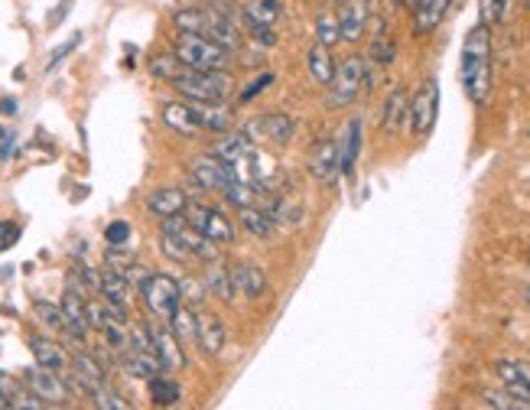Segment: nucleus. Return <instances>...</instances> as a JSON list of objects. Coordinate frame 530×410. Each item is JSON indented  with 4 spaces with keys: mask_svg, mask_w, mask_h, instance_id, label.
Returning a JSON list of instances; mask_svg holds the SVG:
<instances>
[{
    "mask_svg": "<svg viewBox=\"0 0 530 410\" xmlns=\"http://www.w3.org/2000/svg\"><path fill=\"white\" fill-rule=\"evenodd\" d=\"M462 92L472 104H485L491 94V33L488 23L472 26L462 43V62H459Z\"/></svg>",
    "mask_w": 530,
    "mask_h": 410,
    "instance_id": "obj_1",
    "label": "nucleus"
},
{
    "mask_svg": "<svg viewBox=\"0 0 530 410\" xmlns=\"http://www.w3.org/2000/svg\"><path fill=\"white\" fill-rule=\"evenodd\" d=\"M172 52L182 66L199 68V72H218L231 62V49L199 33H180V40L172 43Z\"/></svg>",
    "mask_w": 530,
    "mask_h": 410,
    "instance_id": "obj_2",
    "label": "nucleus"
},
{
    "mask_svg": "<svg viewBox=\"0 0 530 410\" xmlns=\"http://www.w3.org/2000/svg\"><path fill=\"white\" fill-rule=\"evenodd\" d=\"M170 85L176 88L182 98H189V102H225V98L231 94V88H234V82H231V76L225 72V68H218V72L182 68Z\"/></svg>",
    "mask_w": 530,
    "mask_h": 410,
    "instance_id": "obj_3",
    "label": "nucleus"
},
{
    "mask_svg": "<svg viewBox=\"0 0 530 410\" xmlns=\"http://www.w3.org/2000/svg\"><path fill=\"white\" fill-rule=\"evenodd\" d=\"M140 297H144V307L154 313L160 323H170L172 313L182 307V290H180V281L170 277V273H156L150 271L146 283L140 287Z\"/></svg>",
    "mask_w": 530,
    "mask_h": 410,
    "instance_id": "obj_4",
    "label": "nucleus"
},
{
    "mask_svg": "<svg viewBox=\"0 0 530 410\" xmlns=\"http://www.w3.org/2000/svg\"><path fill=\"white\" fill-rule=\"evenodd\" d=\"M365 88V59L361 56H349L335 66V76L329 82V94H325V104L329 108H345L361 94Z\"/></svg>",
    "mask_w": 530,
    "mask_h": 410,
    "instance_id": "obj_5",
    "label": "nucleus"
},
{
    "mask_svg": "<svg viewBox=\"0 0 530 410\" xmlns=\"http://www.w3.org/2000/svg\"><path fill=\"white\" fill-rule=\"evenodd\" d=\"M437 114H439V85L437 78H427L417 88V94H413L411 111H407V124H411L417 137H427L433 130V124H437Z\"/></svg>",
    "mask_w": 530,
    "mask_h": 410,
    "instance_id": "obj_6",
    "label": "nucleus"
},
{
    "mask_svg": "<svg viewBox=\"0 0 530 410\" xmlns=\"http://www.w3.org/2000/svg\"><path fill=\"white\" fill-rule=\"evenodd\" d=\"M186 218L192 228H199L202 235L218 241V245H234V222H231L222 209H215V205H199V202L186 205Z\"/></svg>",
    "mask_w": 530,
    "mask_h": 410,
    "instance_id": "obj_7",
    "label": "nucleus"
},
{
    "mask_svg": "<svg viewBox=\"0 0 530 410\" xmlns=\"http://www.w3.org/2000/svg\"><path fill=\"white\" fill-rule=\"evenodd\" d=\"M23 381H26V388L46 404V407H62V404L69 401V388H66V381H62V371L36 365V368H30V371H23Z\"/></svg>",
    "mask_w": 530,
    "mask_h": 410,
    "instance_id": "obj_8",
    "label": "nucleus"
},
{
    "mask_svg": "<svg viewBox=\"0 0 530 410\" xmlns=\"http://www.w3.org/2000/svg\"><path fill=\"white\" fill-rule=\"evenodd\" d=\"M309 176L319 183V186H332L339 176H342V166H339V140H316V147L309 150Z\"/></svg>",
    "mask_w": 530,
    "mask_h": 410,
    "instance_id": "obj_9",
    "label": "nucleus"
},
{
    "mask_svg": "<svg viewBox=\"0 0 530 410\" xmlns=\"http://www.w3.org/2000/svg\"><path fill=\"white\" fill-rule=\"evenodd\" d=\"M189 176H192V186H199L202 192H222V186L231 180L228 163L218 160L215 154L196 156V160H192V170H189Z\"/></svg>",
    "mask_w": 530,
    "mask_h": 410,
    "instance_id": "obj_10",
    "label": "nucleus"
},
{
    "mask_svg": "<svg viewBox=\"0 0 530 410\" xmlns=\"http://www.w3.org/2000/svg\"><path fill=\"white\" fill-rule=\"evenodd\" d=\"M293 130H296V124H293L290 114L267 111V114H261L254 124H248V130H244V134H248V137H264V140H270V144H290Z\"/></svg>",
    "mask_w": 530,
    "mask_h": 410,
    "instance_id": "obj_11",
    "label": "nucleus"
},
{
    "mask_svg": "<svg viewBox=\"0 0 530 410\" xmlns=\"http://www.w3.org/2000/svg\"><path fill=\"white\" fill-rule=\"evenodd\" d=\"M150 335H154V349L163 361V371H182L186 368V352H182V342L176 339L170 325H150Z\"/></svg>",
    "mask_w": 530,
    "mask_h": 410,
    "instance_id": "obj_12",
    "label": "nucleus"
},
{
    "mask_svg": "<svg viewBox=\"0 0 530 410\" xmlns=\"http://www.w3.org/2000/svg\"><path fill=\"white\" fill-rule=\"evenodd\" d=\"M196 342L206 355H218L225 349V342H228V329L215 313L196 309Z\"/></svg>",
    "mask_w": 530,
    "mask_h": 410,
    "instance_id": "obj_13",
    "label": "nucleus"
},
{
    "mask_svg": "<svg viewBox=\"0 0 530 410\" xmlns=\"http://www.w3.org/2000/svg\"><path fill=\"white\" fill-rule=\"evenodd\" d=\"M495 375L501 378V385H505V391L517 394L521 401L530 404V361H521V359H501L495 365Z\"/></svg>",
    "mask_w": 530,
    "mask_h": 410,
    "instance_id": "obj_14",
    "label": "nucleus"
},
{
    "mask_svg": "<svg viewBox=\"0 0 530 410\" xmlns=\"http://www.w3.org/2000/svg\"><path fill=\"white\" fill-rule=\"evenodd\" d=\"M368 26V0H342L339 10V33L345 43H358Z\"/></svg>",
    "mask_w": 530,
    "mask_h": 410,
    "instance_id": "obj_15",
    "label": "nucleus"
},
{
    "mask_svg": "<svg viewBox=\"0 0 530 410\" xmlns=\"http://www.w3.org/2000/svg\"><path fill=\"white\" fill-rule=\"evenodd\" d=\"M69 365H72V378H75V381L85 388V391H94V388L108 385V375H104V368L94 361L92 352L75 349V352H72Z\"/></svg>",
    "mask_w": 530,
    "mask_h": 410,
    "instance_id": "obj_16",
    "label": "nucleus"
},
{
    "mask_svg": "<svg viewBox=\"0 0 530 410\" xmlns=\"http://www.w3.org/2000/svg\"><path fill=\"white\" fill-rule=\"evenodd\" d=\"M189 205V196L176 186H160L150 192L146 199V209L156 215V218H170V215H182Z\"/></svg>",
    "mask_w": 530,
    "mask_h": 410,
    "instance_id": "obj_17",
    "label": "nucleus"
},
{
    "mask_svg": "<svg viewBox=\"0 0 530 410\" xmlns=\"http://www.w3.org/2000/svg\"><path fill=\"white\" fill-rule=\"evenodd\" d=\"M231 283H234V293L248 299H261L267 293V273L257 264H238L231 271Z\"/></svg>",
    "mask_w": 530,
    "mask_h": 410,
    "instance_id": "obj_18",
    "label": "nucleus"
},
{
    "mask_svg": "<svg viewBox=\"0 0 530 410\" xmlns=\"http://www.w3.org/2000/svg\"><path fill=\"white\" fill-rule=\"evenodd\" d=\"M358 154H361V120L351 118L349 124H345V134L339 137V166H342V176H351V173H355Z\"/></svg>",
    "mask_w": 530,
    "mask_h": 410,
    "instance_id": "obj_19",
    "label": "nucleus"
},
{
    "mask_svg": "<svg viewBox=\"0 0 530 410\" xmlns=\"http://www.w3.org/2000/svg\"><path fill=\"white\" fill-rule=\"evenodd\" d=\"M192 114H196L199 128L212 130V134H225L231 128V114L228 108H222V102H189Z\"/></svg>",
    "mask_w": 530,
    "mask_h": 410,
    "instance_id": "obj_20",
    "label": "nucleus"
},
{
    "mask_svg": "<svg viewBox=\"0 0 530 410\" xmlns=\"http://www.w3.org/2000/svg\"><path fill=\"white\" fill-rule=\"evenodd\" d=\"M163 124L170 130H176L180 137H196L199 130V120L196 114H192V108H189L186 102H170V104H163Z\"/></svg>",
    "mask_w": 530,
    "mask_h": 410,
    "instance_id": "obj_21",
    "label": "nucleus"
},
{
    "mask_svg": "<svg viewBox=\"0 0 530 410\" xmlns=\"http://www.w3.org/2000/svg\"><path fill=\"white\" fill-rule=\"evenodd\" d=\"M102 283H98V293H102L108 303H118V307H130V283L128 277L120 271H114V267L104 264L102 271Z\"/></svg>",
    "mask_w": 530,
    "mask_h": 410,
    "instance_id": "obj_22",
    "label": "nucleus"
},
{
    "mask_svg": "<svg viewBox=\"0 0 530 410\" xmlns=\"http://www.w3.org/2000/svg\"><path fill=\"white\" fill-rule=\"evenodd\" d=\"M218 160H225V163H238V160H248V156H254L257 150H254V140H251L248 134H228L225 130V137L215 144V150H212Z\"/></svg>",
    "mask_w": 530,
    "mask_h": 410,
    "instance_id": "obj_23",
    "label": "nucleus"
},
{
    "mask_svg": "<svg viewBox=\"0 0 530 410\" xmlns=\"http://www.w3.org/2000/svg\"><path fill=\"white\" fill-rule=\"evenodd\" d=\"M407 111H411V102H407V92L403 88H393L384 102V114H381V130L387 134H397L401 124H407Z\"/></svg>",
    "mask_w": 530,
    "mask_h": 410,
    "instance_id": "obj_24",
    "label": "nucleus"
},
{
    "mask_svg": "<svg viewBox=\"0 0 530 410\" xmlns=\"http://www.w3.org/2000/svg\"><path fill=\"white\" fill-rule=\"evenodd\" d=\"M241 225H244L248 235H254V238H261V241L274 238V231H277L274 215L267 212V209H257V205H244V209H241Z\"/></svg>",
    "mask_w": 530,
    "mask_h": 410,
    "instance_id": "obj_25",
    "label": "nucleus"
},
{
    "mask_svg": "<svg viewBox=\"0 0 530 410\" xmlns=\"http://www.w3.org/2000/svg\"><path fill=\"white\" fill-rule=\"evenodd\" d=\"M306 66H309V76L316 78L319 85H329V82H332V76H335V66H339V62L332 59V49H329V46L316 43L313 49L306 52Z\"/></svg>",
    "mask_w": 530,
    "mask_h": 410,
    "instance_id": "obj_26",
    "label": "nucleus"
},
{
    "mask_svg": "<svg viewBox=\"0 0 530 410\" xmlns=\"http://www.w3.org/2000/svg\"><path fill=\"white\" fill-rule=\"evenodd\" d=\"M449 4L453 0H420L417 7H413V13H417V33H433L443 23Z\"/></svg>",
    "mask_w": 530,
    "mask_h": 410,
    "instance_id": "obj_27",
    "label": "nucleus"
},
{
    "mask_svg": "<svg viewBox=\"0 0 530 410\" xmlns=\"http://www.w3.org/2000/svg\"><path fill=\"white\" fill-rule=\"evenodd\" d=\"M30 349H33L36 365L52 368V371H62V368L69 365L66 352H62L59 345H56V342H49V339H40V335H33V339H30Z\"/></svg>",
    "mask_w": 530,
    "mask_h": 410,
    "instance_id": "obj_28",
    "label": "nucleus"
},
{
    "mask_svg": "<svg viewBox=\"0 0 530 410\" xmlns=\"http://www.w3.org/2000/svg\"><path fill=\"white\" fill-rule=\"evenodd\" d=\"M280 17H283L280 0H248V4H244V20H248V23L277 26Z\"/></svg>",
    "mask_w": 530,
    "mask_h": 410,
    "instance_id": "obj_29",
    "label": "nucleus"
},
{
    "mask_svg": "<svg viewBox=\"0 0 530 410\" xmlns=\"http://www.w3.org/2000/svg\"><path fill=\"white\" fill-rule=\"evenodd\" d=\"M146 391H150V401H154L156 407H172V404H180V388H176L172 378L163 375V371L146 381Z\"/></svg>",
    "mask_w": 530,
    "mask_h": 410,
    "instance_id": "obj_30",
    "label": "nucleus"
},
{
    "mask_svg": "<svg viewBox=\"0 0 530 410\" xmlns=\"http://www.w3.org/2000/svg\"><path fill=\"white\" fill-rule=\"evenodd\" d=\"M202 283H206V293L215 299H225L228 303L231 293H234V283H231V273H225V267L218 264V261H212V267L206 271V277H202Z\"/></svg>",
    "mask_w": 530,
    "mask_h": 410,
    "instance_id": "obj_31",
    "label": "nucleus"
},
{
    "mask_svg": "<svg viewBox=\"0 0 530 410\" xmlns=\"http://www.w3.org/2000/svg\"><path fill=\"white\" fill-rule=\"evenodd\" d=\"M172 26L180 30V33H199L206 36L208 33V10L206 7H186L180 13H172Z\"/></svg>",
    "mask_w": 530,
    "mask_h": 410,
    "instance_id": "obj_32",
    "label": "nucleus"
},
{
    "mask_svg": "<svg viewBox=\"0 0 530 410\" xmlns=\"http://www.w3.org/2000/svg\"><path fill=\"white\" fill-rule=\"evenodd\" d=\"M166 325H170L172 333H176V339H180V342H196V309L186 307V303H182V307L172 313V319Z\"/></svg>",
    "mask_w": 530,
    "mask_h": 410,
    "instance_id": "obj_33",
    "label": "nucleus"
},
{
    "mask_svg": "<svg viewBox=\"0 0 530 410\" xmlns=\"http://www.w3.org/2000/svg\"><path fill=\"white\" fill-rule=\"evenodd\" d=\"M33 313H36V319L46 325V329H52V333H66V316H62L59 303H46V299H36Z\"/></svg>",
    "mask_w": 530,
    "mask_h": 410,
    "instance_id": "obj_34",
    "label": "nucleus"
},
{
    "mask_svg": "<svg viewBox=\"0 0 530 410\" xmlns=\"http://www.w3.org/2000/svg\"><path fill=\"white\" fill-rule=\"evenodd\" d=\"M222 196L228 199L234 209H244V205H254L257 199V189L251 183H241V180H228L222 186Z\"/></svg>",
    "mask_w": 530,
    "mask_h": 410,
    "instance_id": "obj_35",
    "label": "nucleus"
},
{
    "mask_svg": "<svg viewBox=\"0 0 530 410\" xmlns=\"http://www.w3.org/2000/svg\"><path fill=\"white\" fill-rule=\"evenodd\" d=\"M182 68L186 66L176 59V52H166V56H154V59H150V72H154L156 78H163V82H172Z\"/></svg>",
    "mask_w": 530,
    "mask_h": 410,
    "instance_id": "obj_36",
    "label": "nucleus"
},
{
    "mask_svg": "<svg viewBox=\"0 0 530 410\" xmlns=\"http://www.w3.org/2000/svg\"><path fill=\"white\" fill-rule=\"evenodd\" d=\"M160 251L170 257V261H176V264H186L189 257H192V254H189L186 245H182L180 235H172V231H163V228H160Z\"/></svg>",
    "mask_w": 530,
    "mask_h": 410,
    "instance_id": "obj_37",
    "label": "nucleus"
},
{
    "mask_svg": "<svg viewBox=\"0 0 530 410\" xmlns=\"http://www.w3.org/2000/svg\"><path fill=\"white\" fill-rule=\"evenodd\" d=\"M481 401H485L488 407H498V410H527L530 407L527 401H521V397L511 391H485L481 394Z\"/></svg>",
    "mask_w": 530,
    "mask_h": 410,
    "instance_id": "obj_38",
    "label": "nucleus"
},
{
    "mask_svg": "<svg viewBox=\"0 0 530 410\" xmlns=\"http://www.w3.org/2000/svg\"><path fill=\"white\" fill-rule=\"evenodd\" d=\"M339 40H342V33H339V17H332V13H322V17L316 20V43H322V46H329V49H332Z\"/></svg>",
    "mask_w": 530,
    "mask_h": 410,
    "instance_id": "obj_39",
    "label": "nucleus"
},
{
    "mask_svg": "<svg viewBox=\"0 0 530 410\" xmlns=\"http://www.w3.org/2000/svg\"><path fill=\"white\" fill-rule=\"evenodd\" d=\"M104 264L124 273L130 264H137V254L128 251V245H108V251H104Z\"/></svg>",
    "mask_w": 530,
    "mask_h": 410,
    "instance_id": "obj_40",
    "label": "nucleus"
},
{
    "mask_svg": "<svg viewBox=\"0 0 530 410\" xmlns=\"http://www.w3.org/2000/svg\"><path fill=\"white\" fill-rule=\"evenodd\" d=\"M180 290H182V303L192 309H199V303L206 299V283L199 281V277H182Z\"/></svg>",
    "mask_w": 530,
    "mask_h": 410,
    "instance_id": "obj_41",
    "label": "nucleus"
},
{
    "mask_svg": "<svg viewBox=\"0 0 530 410\" xmlns=\"http://www.w3.org/2000/svg\"><path fill=\"white\" fill-rule=\"evenodd\" d=\"M92 397H94V407H102V410H128L130 404L120 397V394H114L108 385H102V388H94L92 391Z\"/></svg>",
    "mask_w": 530,
    "mask_h": 410,
    "instance_id": "obj_42",
    "label": "nucleus"
},
{
    "mask_svg": "<svg viewBox=\"0 0 530 410\" xmlns=\"http://www.w3.org/2000/svg\"><path fill=\"white\" fill-rule=\"evenodd\" d=\"M104 241H108V245H128V241H130V225L124 222V218L111 222L108 228H104Z\"/></svg>",
    "mask_w": 530,
    "mask_h": 410,
    "instance_id": "obj_43",
    "label": "nucleus"
},
{
    "mask_svg": "<svg viewBox=\"0 0 530 410\" xmlns=\"http://www.w3.org/2000/svg\"><path fill=\"white\" fill-rule=\"evenodd\" d=\"M248 33L254 36V40H257V43H261V46H267V49H270V46H277V30H274V26L248 23Z\"/></svg>",
    "mask_w": 530,
    "mask_h": 410,
    "instance_id": "obj_44",
    "label": "nucleus"
},
{
    "mask_svg": "<svg viewBox=\"0 0 530 410\" xmlns=\"http://www.w3.org/2000/svg\"><path fill=\"white\" fill-rule=\"evenodd\" d=\"M481 7H485V23H488V20L501 23V20L508 17V10H511V0H485Z\"/></svg>",
    "mask_w": 530,
    "mask_h": 410,
    "instance_id": "obj_45",
    "label": "nucleus"
},
{
    "mask_svg": "<svg viewBox=\"0 0 530 410\" xmlns=\"http://www.w3.org/2000/svg\"><path fill=\"white\" fill-rule=\"evenodd\" d=\"M391 59H393V46L387 43V36H377L375 46H371V62H377V66H387Z\"/></svg>",
    "mask_w": 530,
    "mask_h": 410,
    "instance_id": "obj_46",
    "label": "nucleus"
},
{
    "mask_svg": "<svg viewBox=\"0 0 530 410\" xmlns=\"http://www.w3.org/2000/svg\"><path fill=\"white\" fill-rule=\"evenodd\" d=\"M20 241V225L17 222H0V251L13 248Z\"/></svg>",
    "mask_w": 530,
    "mask_h": 410,
    "instance_id": "obj_47",
    "label": "nucleus"
},
{
    "mask_svg": "<svg viewBox=\"0 0 530 410\" xmlns=\"http://www.w3.org/2000/svg\"><path fill=\"white\" fill-rule=\"evenodd\" d=\"M78 43H82V33H75V36H72V40H69V43H62L59 49L52 52V56H49V72H52V68H56V66H59V62L66 59L69 52H75V49H78Z\"/></svg>",
    "mask_w": 530,
    "mask_h": 410,
    "instance_id": "obj_48",
    "label": "nucleus"
},
{
    "mask_svg": "<svg viewBox=\"0 0 530 410\" xmlns=\"http://www.w3.org/2000/svg\"><path fill=\"white\" fill-rule=\"evenodd\" d=\"M267 85H274V76H270V72H264V76L257 78V82H251V85L241 92V102H251V98H257V94L264 92Z\"/></svg>",
    "mask_w": 530,
    "mask_h": 410,
    "instance_id": "obj_49",
    "label": "nucleus"
},
{
    "mask_svg": "<svg viewBox=\"0 0 530 410\" xmlns=\"http://www.w3.org/2000/svg\"><path fill=\"white\" fill-rule=\"evenodd\" d=\"M10 407V401H7V394L0 391V410H7Z\"/></svg>",
    "mask_w": 530,
    "mask_h": 410,
    "instance_id": "obj_50",
    "label": "nucleus"
},
{
    "mask_svg": "<svg viewBox=\"0 0 530 410\" xmlns=\"http://www.w3.org/2000/svg\"><path fill=\"white\" fill-rule=\"evenodd\" d=\"M524 299H527V307H530V283L524 287Z\"/></svg>",
    "mask_w": 530,
    "mask_h": 410,
    "instance_id": "obj_51",
    "label": "nucleus"
},
{
    "mask_svg": "<svg viewBox=\"0 0 530 410\" xmlns=\"http://www.w3.org/2000/svg\"><path fill=\"white\" fill-rule=\"evenodd\" d=\"M417 4H420V0H407V7H411V10L417 7Z\"/></svg>",
    "mask_w": 530,
    "mask_h": 410,
    "instance_id": "obj_52",
    "label": "nucleus"
},
{
    "mask_svg": "<svg viewBox=\"0 0 530 410\" xmlns=\"http://www.w3.org/2000/svg\"><path fill=\"white\" fill-rule=\"evenodd\" d=\"M527 7H530V0H527Z\"/></svg>",
    "mask_w": 530,
    "mask_h": 410,
    "instance_id": "obj_53",
    "label": "nucleus"
},
{
    "mask_svg": "<svg viewBox=\"0 0 530 410\" xmlns=\"http://www.w3.org/2000/svg\"><path fill=\"white\" fill-rule=\"evenodd\" d=\"M339 4H342V0H339Z\"/></svg>",
    "mask_w": 530,
    "mask_h": 410,
    "instance_id": "obj_54",
    "label": "nucleus"
}]
</instances>
